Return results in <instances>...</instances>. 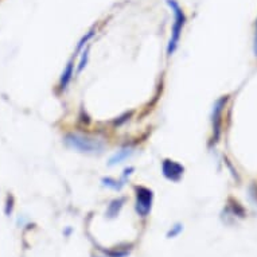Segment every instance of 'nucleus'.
I'll list each match as a JSON object with an SVG mask.
<instances>
[{"instance_id": "nucleus-15", "label": "nucleus", "mask_w": 257, "mask_h": 257, "mask_svg": "<svg viewBox=\"0 0 257 257\" xmlns=\"http://www.w3.org/2000/svg\"><path fill=\"white\" fill-rule=\"evenodd\" d=\"M250 194H252V197L256 199V202H257V189H256V191H253V189L250 190Z\"/></svg>"}, {"instance_id": "nucleus-7", "label": "nucleus", "mask_w": 257, "mask_h": 257, "mask_svg": "<svg viewBox=\"0 0 257 257\" xmlns=\"http://www.w3.org/2000/svg\"><path fill=\"white\" fill-rule=\"evenodd\" d=\"M132 152H134V150H132L131 147L122 148V150L117 151L113 156H112V158H110L109 163H108V165L114 166V165H118V163H121L122 160H125L126 158H130V156L132 155Z\"/></svg>"}, {"instance_id": "nucleus-6", "label": "nucleus", "mask_w": 257, "mask_h": 257, "mask_svg": "<svg viewBox=\"0 0 257 257\" xmlns=\"http://www.w3.org/2000/svg\"><path fill=\"white\" fill-rule=\"evenodd\" d=\"M73 73H74V63H73V59H70L68 65H66L65 70H63L61 80H59V89L61 90H66L68 85L70 84V81L73 78Z\"/></svg>"}, {"instance_id": "nucleus-9", "label": "nucleus", "mask_w": 257, "mask_h": 257, "mask_svg": "<svg viewBox=\"0 0 257 257\" xmlns=\"http://www.w3.org/2000/svg\"><path fill=\"white\" fill-rule=\"evenodd\" d=\"M102 185L106 186V187H109L112 190H121V187L124 186V183L121 182H117L112 179V178H102Z\"/></svg>"}, {"instance_id": "nucleus-11", "label": "nucleus", "mask_w": 257, "mask_h": 257, "mask_svg": "<svg viewBox=\"0 0 257 257\" xmlns=\"http://www.w3.org/2000/svg\"><path fill=\"white\" fill-rule=\"evenodd\" d=\"M182 230H183V226H182L181 223H177L175 226H173V228L170 229L169 233H167V237H169V238H174V237H177Z\"/></svg>"}, {"instance_id": "nucleus-14", "label": "nucleus", "mask_w": 257, "mask_h": 257, "mask_svg": "<svg viewBox=\"0 0 257 257\" xmlns=\"http://www.w3.org/2000/svg\"><path fill=\"white\" fill-rule=\"evenodd\" d=\"M254 54L257 57V26H256V38H254Z\"/></svg>"}, {"instance_id": "nucleus-1", "label": "nucleus", "mask_w": 257, "mask_h": 257, "mask_svg": "<svg viewBox=\"0 0 257 257\" xmlns=\"http://www.w3.org/2000/svg\"><path fill=\"white\" fill-rule=\"evenodd\" d=\"M65 144L82 154H101L104 144L98 139L90 136L78 135V134H69L65 136Z\"/></svg>"}, {"instance_id": "nucleus-2", "label": "nucleus", "mask_w": 257, "mask_h": 257, "mask_svg": "<svg viewBox=\"0 0 257 257\" xmlns=\"http://www.w3.org/2000/svg\"><path fill=\"white\" fill-rule=\"evenodd\" d=\"M167 5L174 11V25L173 30H171V38H170L169 46H167V54L173 55L174 51L177 50L178 43H179V39H181L182 30H183V26L186 23V17L185 13L182 11V9L175 0H167Z\"/></svg>"}, {"instance_id": "nucleus-10", "label": "nucleus", "mask_w": 257, "mask_h": 257, "mask_svg": "<svg viewBox=\"0 0 257 257\" xmlns=\"http://www.w3.org/2000/svg\"><path fill=\"white\" fill-rule=\"evenodd\" d=\"M88 57H89V49L82 51V57H81V61H80V65H78V69H77V72L81 73L84 70V68L86 66V62H88Z\"/></svg>"}, {"instance_id": "nucleus-12", "label": "nucleus", "mask_w": 257, "mask_h": 257, "mask_svg": "<svg viewBox=\"0 0 257 257\" xmlns=\"http://www.w3.org/2000/svg\"><path fill=\"white\" fill-rule=\"evenodd\" d=\"M93 34H94V31H89L88 34H86V37H84V38L81 39V41H80V43H78V46H77V50H76V53H78V51H81V50H82V47H84L85 45H86V42H88L89 39L92 38V37H93Z\"/></svg>"}, {"instance_id": "nucleus-3", "label": "nucleus", "mask_w": 257, "mask_h": 257, "mask_svg": "<svg viewBox=\"0 0 257 257\" xmlns=\"http://www.w3.org/2000/svg\"><path fill=\"white\" fill-rule=\"evenodd\" d=\"M152 202H154V194L152 191L147 187H136V213L142 217L146 218L152 209Z\"/></svg>"}, {"instance_id": "nucleus-13", "label": "nucleus", "mask_w": 257, "mask_h": 257, "mask_svg": "<svg viewBox=\"0 0 257 257\" xmlns=\"http://www.w3.org/2000/svg\"><path fill=\"white\" fill-rule=\"evenodd\" d=\"M131 114H132V112H130V113H125V114H124V116H122V117H120V120H118V121L114 122V124H116V125H120L121 122L126 121V117H130Z\"/></svg>"}, {"instance_id": "nucleus-4", "label": "nucleus", "mask_w": 257, "mask_h": 257, "mask_svg": "<svg viewBox=\"0 0 257 257\" xmlns=\"http://www.w3.org/2000/svg\"><path fill=\"white\" fill-rule=\"evenodd\" d=\"M228 102V97H221L215 101L213 106V116H211V121H213V143H217L219 139V134H221V124H222V110Z\"/></svg>"}, {"instance_id": "nucleus-8", "label": "nucleus", "mask_w": 257, "mask_h": 257, "mask_svg": "<svg viewBox=\"0 0 257 257\" xmlns=\"http://www.w3.org/2000/svg\"><path fill=\"white\" fill-rule=\"evenodd\" d=\"M124 203H125V198H117L114 199L110 202V205L108 206V210H106V215H108V218H114V217H117L120 210L124 206Z\"/></svg>"}, {"instance_id": "nucleus-5", "label": "nucleus", "mask_w": 257, "mask_h": 257, "mask_svg": "<svg viewBox=\"0 0 257 257\" xmlns=\"http://www.w3.org/2000/svg\"><path fill=\"white\" fill-rule=\"evenodd\" d=\"M162 171H163V175H165L166 179H169L171 182H179L181 178L183 177L185 167L179 165L178 162L166 159L163 162V165H162Z\"/></svg>"}]
</instances>
